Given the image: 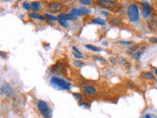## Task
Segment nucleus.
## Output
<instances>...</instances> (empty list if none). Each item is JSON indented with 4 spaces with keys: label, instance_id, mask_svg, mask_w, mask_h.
Instances as JSON below:
<instances>
[{
    "label": "nucleus",
    "instance_id": "obj_6",
    "mask_svg": "<svg viewBox=\"0 0 157 118\" xmlns=\"http://www.w3.org/2000/svg\"><path fill=\"white\" fill-rule=\"evenodd\" d=\"M0 92H1L2 95H4L6 97H12L14 95V89L13 87L11 86L10 84H4L3 86L0 88Z\"/></svg>",
    "mask_w": 157,
    "mask_h": 118
},
{
    "label": "nucleus",
    "instance_id": "obj_31",
    "mask_svg": "<svg viewBox=\"0 0 157 118\" xmlns=\"http://www.w3.org/2000/svg\"><path fill=\"white\" fill-rule=\"evenodd\" d=\"M119 61H120L123 65H125V66L126 65H129V62L127 61L125 58H123V57H120V58H119Z\"/></svg>",
    "mask_w": 157,
    "mask_h": 118
},
{
    "label": "nucleus",
    "instance_id": "obj_16",
    "mask_svg": "<svg viewBox=\"0 0 157 118\" xmlns=\"http://www.w3.org/2000/svg\"><path fill=\"white\" fill-rule=\"evenodd\" d=\"M69 14H71L73 17H75V18H78V17H80L81 15H82L80 8H72V9L70 10V13Z\"/></svg>",
    "mask_w": 157,
    "mask_h": 118
},
{
    "label": "nucleus",
    "instance_id": "obj_18",
    "mask_svg": "<svg viewBox=\"0 0 157 118\" xmlns=\"http://www.w3.org/2000/svg\"><path fill=\"white\" fill-rule=\"evenodd\" d=\"M43 17H44L45 20H47V21H49V22H55V21H57V17L54 16V15H51V14L45 13V14L43 15Z\"/></svg>",
    "mask_w": 157,
    "mask_h": 118
},
{
    "label": "nucleus",
    "instance_id": "obj_35",
    "mask_svg": "<svg viewBox=\"0 0 157 118\" xmlns=\"http://www.w3.org/2000/svg\"><path fill=\"white\" fill-rule=\"evenodd\" d=\"M73 55H74V57L75 58H77L78 60H80V59H82L83 58V55H80V54H77V53H74V52H73Z\"/></svg>",
    "mask_w": 157,
    "mask_h": 118
},
{
    "label": "nucleus",
    "instance_id": "obj_30",
    "mask_svg": "<svg viewBox=\"0 0 157 118\" xmlns=\"http://www.w3.org/2000/svg\"><path fill=\"white\" fill-rule=\"evenodd\" d=\"M72 49H73V52H74V53H77V54L83 55V54H82V52L80 51V49H78L77 46H72Z\"/></svg>",
    "mask_w": 157,
    "mask_h": 118
},
{
    "label": "nucleus",
    "instance_id": "obj_14",
    "mask_svg": "<svg viewBox=\"0 0 157 118\" xmlns=\"http://www.w3.org/2000/svg\"><path fill=\"white\" fill-rule=\"evenodd\" d=\"M30 4H31V9L34 12V13H36V11H39L40 9V7H41V3L39 1H32V3H30Z\"/></svg>",
    "mask_w": 157,
    "mask_h": 118
},
{
    "label": "nucleus",
    "instance_id": "obj_8",
    "mask_svg": "<svg viewBox=\"0 0 157 118\" xmlns=\"http://www.w3.org/2000/svg\"><path fill=\"white\" fill-rule=\"evenodd\" d=\"M65 71H66L65 65L61 63L60 61H58L56 64L53 65L51 67V72L55 73V74H65Z\"/></svg>",
    "mask_w": 157,
    "mask_h": 118
},
{
    "label": "nucleus",
    "instance_id": "obj_20",
    "mask_svg": "<svg viewBox=\"0 0 157 118\" xmlns=\"http://www.w3.org/2000/svg\"><path fill=\"white\" fill-rule=\"evenodd\" d=\"M85 48L92 50V51H95V52H99V51H101V48H100V47L92 46V44H85Z\"/></svg>",
    "mask_w": 157,
    "mask_h": 118
},
{
    "label": "nucleus",
    "instance_id": "obj_34",
    "mask_svg": "<svg viewBox=\"0 0 157 118\" xmlns=\"http://www.w3.org/2000/svg\"><path fill=\"white\" fill-rule=\"evenodd\" d=\"M78 105H80V106H83V107H90V104H88L87 102H85V101L78 102Z\"/></svg>",
    "mask_w": 157,
    "mask_h": 118
},
{
    "label": "nucleus",
    "instance_id": "obj_33",
    "mask_svg": "<svg viewBox=\"0 0 157 118\" xmlns=\"http://www.w3.org/2000/svg\"><path fill=\"white\" fill-rule=\"evenodd\" d=\"M0 57H2L3 59H6L7 57H8V54L4 51H0Z\"/></svg>",
    "mask_w": 157,
    "mask_h": 118
},
{
    "label": "nucleus",
    "instance_id": "obj_21",
    "mask_svg": "<svg viewBox=\"0 0 157 118\" xmlns=\"http://www.w3.org/2000/svg\"><path fill=\"white\" fill-rule=\"evenodd\" d=\"M73 97H74L78 102H82V101H83V99H85V97H83V95L78 94V92H74V94H73Z\"/></svg>",
    "mask_w": 157,
    "mask_h": 118
},
{
    "label": "nucleus",
    "instance_id": "obj_28",
    "mask_svg": "<svg viewBox=\"0 0 157 118\" xmlns=\"http://www.w3.org/2000/svg\"><path fill=\"white\" fill-rule=\"evenodd\" d=\"M148 41L150 42V43L156 44V43H157V37H149V39H148Z\"/></svg>",
    "mask_w": 157,
    "mask_h": 118
},
{
    "label": "nucleus",
    "instance_id": "obj_1",
    "mask_svg": "<svg viewBox=\"0 0 157 118\" xmlns=\"http://www.w3.org/2000/svg\"><path fill=\"white\" fill-rule=\"evenodd\" d=\"M50 85L54 88V89L60 90V91H69L71 89V83L66 81L65 79L60 77L53 76L50 79Z\"/></svg>",
    "mask_w": 157,
    "mask_h": 118
},
{
    "label": "nucleus",
    "instance_id": "obj_5",
    "mask_svg": "<svg viewBox=\"0 0 157 118\" xmlns=\"http://www.w3.org/2000/svg\"><path fill=\"white\" fill-rule=\"evenodd\" d=\"M82 92L83 95H88V97H93V95H97V89L92 85H83L82 87Z\"/></svg>",
    "mask_w": 157,
    "mask_h": 118
},
{
    "label": "nucleus",
    "instance_id": "obj_29",
    "mask_svg": "<svg viewBox=\"0 0 157 118\" xmlns=\"http://www.w3.org/2000/svg\"><path fill=\"white\" fill-rule=\"evenodd\" d=\"M119 43H120V44H122V46H132V44H133V42H132V41H119Z\"/></svg>",
    "mask_w": 157,
    "mask_h": 118
},
{
    "label": "nucleus",
    "instance_id": "obj_12",
    "mask_svg": "<svg viewBox=\"0 0 157 118\" xmlns=\"http://www.w3.org/2000/svg\"><path fill=\"white\" fill-rule=\"evenodd\" d=\"M152 7H141V14L144 18H148L152 14Z\"/></svg>",
    "mask_w": 157,
    "mask_h": 118
},
{
    "label": "nucleus",
    "instance_id": "obj_4",
    "mask_svg": "<svg viewBox=\"0 0 157 118\" xmlns=\"http://www.w3.org/2000/svg\"><path fill=\"white\" fill-rule=\"evenodd\" d=\"M96 5L109 10V11H115L120 7V3L118 1H114V0H97Z\"/></svg>",
    "mask_w": 157,
    "mask_h": 118
},
{
    "label": "nucleus",
    "instance_id": "obj_15",
    "mask_svg": "<svg viewBox=\"0 0 157 118\" xmlns=\"http://www.w3.org/2000/svg\"><path fill=\"white\" fill-rule=\"evenodd\" d=\"M145 49V46H143V48H140V50H138V51H136L135 53H133V54H131L132 55V57H133L134 59H136V60H140V56H141V54L143 53V50Z\"/></svg>",
    "mask_w": 157,
    "mask_h": 118
},
{
    "label": "nucleus",
    "instance_id": "obj_36",
    "mask_svg": "<svg viewBox=\"0 0 157 118\" xmlns=\"http://www.w3.org/2000/svg\"><path fill=\"white\" fill-rule=\"evenodd\" d=\"M144 118H151V115L150 114H146L145 116H144Z\"/></svg>",
    "mask_w": 157,
    "mask_h": 118
},
{
    "label": "nucleus",
    "instance_id": "obj_25",
    "mask_svg": "<svg viewBox=\"0 0 157 118\" xmlns=\"http://www.w3.org/2000/svg\"><path fill=\"white\" fill-rule=\"evenodd\" d=\"M23 8L25 10H27V11H29V10H31V4L29 3V2H23Z\"/></svg>",
    "mask_w": 157,
    "mask_h": 118
},
{
    "label": "nucleus",
    "instance_id": "obj_11",
    "mask_svg": "<svg viewBox=\"0 0 157 118\" xmlns=\"http://www.w3.org/2000/svg\"><path fill=\"white\" fill-rule=\"evenodd\" d=\"M123 23V20L122 18H120V17L118 16H115V17H111V18L109 19V24L112 25V26H121Z\"/></svg>",
    "mask_w": 157,
    "mask_h": 118
},
{
    "label": "nucleus",
    "instance_id": "obj_32",
    "mask_svg": "<svg viewBox=\"0 0 157 118\" xmlns=\"http://www.w3.org/2000/svg\"><path fill=\"white\" fill-rule=\"evenodd\" d=\"M140 4H141V7H151L150 3L147 1H143V2H141Z\"/></svg>",
    "mask_w": 157,
    "mask_h": 118
},
{
    "label": "nucleus",
    "instance_id": "obj_3",
    "mask_svg": "<svg viewBox=\"0 0 157 118\" xmlns=\"http://www.w3.org/2000/svg\"><path fill=\"white\" fill-rule=\"evenodd\" d=\"M36 107L43 118L52 117V109L50 108V106L48 105L46 101H44V100H39L36 104Z\"/></svg>",
    "mask_w": 157,
    "mask_h": 118
},
{
    "label": "nucleus",
    "instance_id": "obj_17",
    "mask_svg": "<svg viewBox=\"0 0 157 118\" xmlns=\"http://www.w3.org/2000/svg\"><path fill=\"white\" fill-rule=\"evenodd\" d=\"M29 16L31 17L32 19H36V20H40V21H44V17L41 16V15L37 14V13H34V12H32V13H30Z\"/></svg>",
    "mask_w": 157,
    "mask_h": 118
},
{
    "label": "nucleus",
    "instance_id": "obj_19",
    "mask_svg": "<svg viewBox=\"0 0 157 118\" xmlns=\"http://www.w3.org/2000/svg\"><path fill=\"white\" fill-rule=\"evenodd\" d=\"M140 49V46L138 44H132V46H130V47H129V53H131V54H133V53H135L136 51H138V50Z\"/></svg>",
    "mask_w": 157,
    "mask_h": 118
},
{
    "label": "nucleus",
    "instance_id": "obj_10",
    "mask_svg": "<svg viewBox=\"0 0 157 118\" xmlns=\"http://www.w3.org/2000/svg\"><path fill=\"white\" fill-rule=\"evenodd\" d=\"M140 75L141 78H143L146 81H154L155 80V75L150 71H143Z\"/></svg>",
    "mask_w": 157,
    "mask_h": 118
},
{
    "label": "nucleus",
    "instance_id": "obj_2",
    "mask_svg": "<svg viewBox=\"0 0 157 118\" xmlns=\"http://www.w3.org/2000/svg\"><path fill=\"white\" fill-rule=\"evenodd\" d=\"M127 14L132 23H136L140 20V9L136 3H131L129 5L127 8Z\"/></svg>",
    "mask_w": 157,
    "mask_h": 118
},
{
    "label": "nucleus",
    "instance_id": "obj_9",
    "mask_svg": "<svg viewBox=\"0 0 157 118\" xmlns=\"http://www.w3.org/2000/svg\"><path fill=\"white\" fill-rule=\"evenodd\" d=\"M57 21L59 22V24L61 25L63 28H65V29H67V28H69V23H68V20L66 18V14H60L59 16L57 17Z\"/></svg>",
    "mask_w": 157,
    "mask_h": 118
},
{
    "label": "nucleus",
    "instance_id": "obj_13",
    "mask_svg": "<svg viewBox=\"0 0 157 118\" xmlns=\"http://www.w3.org/2000/svg\"><path fill=\"white\" fill-rule=\"evenodd\" d=\"M147 27L150 31H153V32H156L157 31V21L156 20H149L147 22Z\"/></svg>",
    "mask_w": 157,
    "mask_h": 118
},
{
    "label": "nucleus",
    "instance_id": "obj_37",
    "mask_svg": "<svg viewBox=\"0 0 157 118\" xmlns=\"http://www.w3.org/2000/svg\"><path fill=\"white\" fill-rule=\"evenodd\" d=\"M155 74H156V76H157V69H155ZM157 82V81H156Z\"/></svg>",
    "mask_w": 157,
    "mask_h": 118
},
{
    "label": "nucleus",
    "instance_id": "obj_7",
    "mask_svg": "<svg viewBox=\"0 0 157 118\" xmlns=\"http://www.w3.org/2000/svg\"><path fill=\"white\" fill-rule=\"evenodd\" d=\"M63 8H64V5L59 1H52L47 4V9L51 12H60L62 11Z\"/></svg>",
    "mask_w": 157,
    "mask_h": 118
},
{
    "label": "nucleus",
    "instance_id": "obj_27",
    "mask_svg": "<svg viewBox=\"0 0 157 118\" xmlns=\"http://www.w3.org/2000/svg\"><path fill=\"white\" fill-rule=\"evenodd\" d=\"M80 3L85 5V6H87V5H90L92 3V0H80Z\"/></svg>",
    "mask_w": 157,
    "mask_h": 118
},
{
    "label": "nucleus",
    "instance_id": "obj_22",
    "mask_svg": "<svg viewBox=\"0 0 157 118\" xmlns=\"http://www.w3.org/2000/svg\"><path fill=\"white\" fill-rule=\"evenodd\" d=\"M92 24H97L100 26H105V21L102 18H95L92 20Z\"/></svg>",
    "mask_w": 157,
    "mask_h": 118
},
{
    "label": "nucleus",
    "instance_id": "obj_23",
    "mask_svg": "<svg viewBox=\"0 0 157 118\" xmlns=\"http://www.w3.org/2000/svg\"><path fill=\"white\" fill-rule=\"evenodd\" d=\"M74 65L76 67H83V66H85V63H83V61H81V60H75Z\"/></svg>",
    "mask_w": 157,
    "mask_h": 118
},
{
    "label": "nucleus",
    "instance_id": "obj_24",
    "mask_svg": "<svg viewBox=\"0 0 157 118\" xmlns=\"http://www.w3.org/2000/svg\"><path fill=\"white\" fill-rule=\"evenodd\" d=\"M80 10H81V13L82 14H83V15H90V9H87V8H80Z\"/></svg>",
    "mask_w": 157,
    "mask_h": 118
},
{
    "label": "nucleus",
    "instance_id": "obj_26",
    "mask_svg": "<svg viewBox=\"0 0 157 118\" xmlns=\"http://www.w3.org/2000/svg\"><path fill=\"white\" fill-rule=\"evenodd\" d=\"M93 59L98 60V61H100V62H102V63L106 64V60L103 58V57H101V56H97V55H95V56H93Z\"/></svg>",
    "mask_w": 157,
    "mask_h": 118
}]
</instances>
